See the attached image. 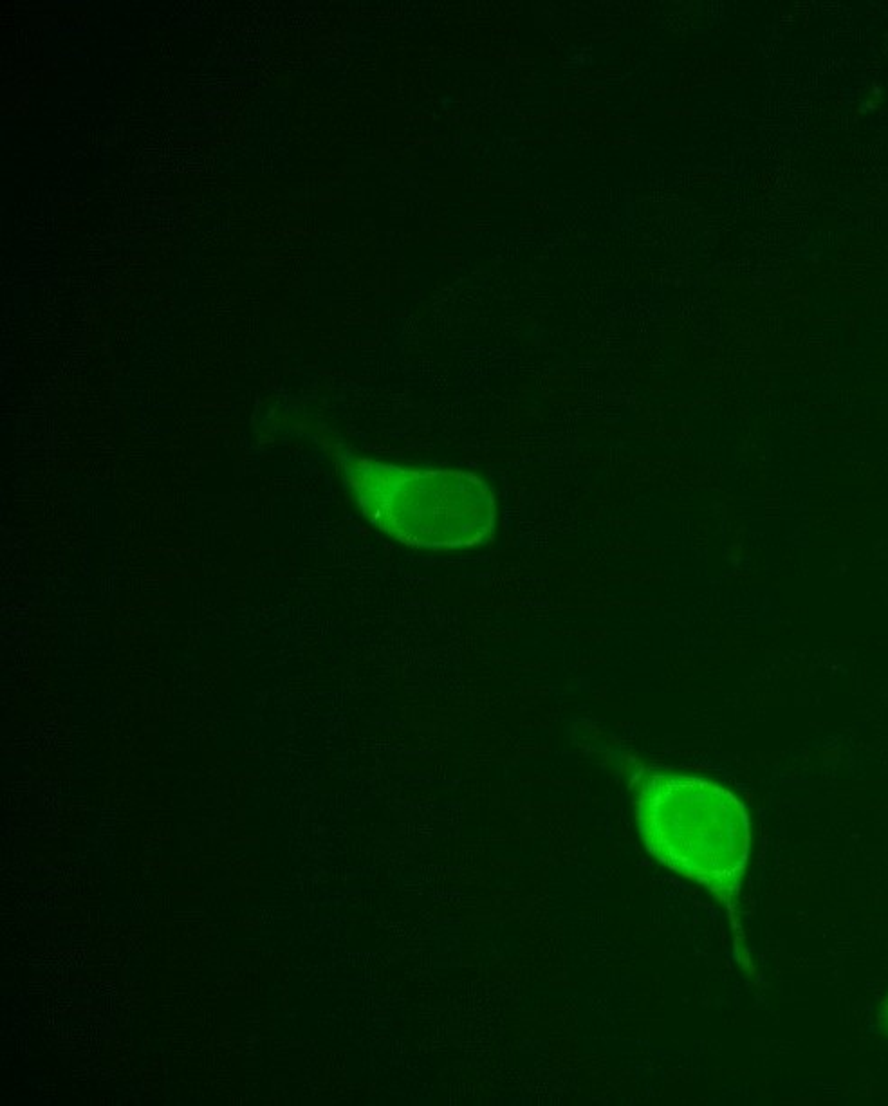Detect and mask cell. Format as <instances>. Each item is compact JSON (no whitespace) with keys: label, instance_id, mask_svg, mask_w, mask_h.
Returning <instances> with one entry per match:
<instances>
[{"label":"cell","instance_id":"3","mask_svg":"<svg viewBox=\"0 0 888 1106\" xmlns=\"http://www.w3.org/2000/svg\"><path fill=\"white\" fill-rule=\"evenodd\" d=\"M58 1000L71 1009H109L114 1004L112 986L67 984L58 987Z\"/></svg>","mask_w":888,"mask_h":1106},{"label":"cell","instance_id":"8","mask_svg":"<svg viewBox=\"0 0 888 1106\" xmlns=\"http://www.w3.org/2000/svg\"><path fill=\"white\" fill-rule=\"evenodd\" d=\"M879 1027L888 1036V996L885 1004L881 1007V1013H879Z\"/></svg>","mask_w":888,"mask_h":1106},{"label":"cell","instance_id":"1","mask_svg":"<svg viewBox=\"0 0 888 1106\" xmlns=\"http://www.w3.org/2000/svg\"><path fill=\"white\" fill-rule=\"evenodd\" d=\"M636 821L648 854L706 888L735 917L750 861V816L735 794L699 776L641 773Z\"/></svg>","mask_w":888,"mask_h":1106},{"label":"cell","instance_id":"7","mask_svg":"<svg viewBox=\"0 0 888 1106\" xmlns=\"http://www.w3.org/2000/svg\"><path fill=\"white\" fill-rule=\"evenodd\" d=\"M24 1081L31 1090H42L44 1083H46V1076L42 1074V1070H28L24 1074Z\"/></svg>","mask_w":888,"mask_h":1106},{"label":"cell","instance_id":"6","mask_svg":"<svg viewBox=\"0 0 888 1106\" xmlns=\"http://www.w3.org/2000/svg\"><path fill=\"white\" fill-rule=\"evenodd\" d=\"M143 977H145V955L141 951H134L125 960L123 982L127 986L134 987L143 982Z\"/></svg>","mask_w":888,"mask_h":1106},{"label":"cell","instance_id":"4","mask_svg":"<svg viewBox=\"0 0 888 1106\" xmlns=\"http://www.w3.org/2000/svg\"><path fill=\"white\" fill-rule=\"evenodd\" d=\"M89 942V930L82 924H62L55 922V930L51 937V950L78 951L87 946Z\"/></svg>","mask_w":888,"mask_h":1106},{"label":"cell","instance_id":"2","mask_svg":"<svg viewBox=\"0 0 888 1106\" xmlns=\"http://www.w3.org/2000/svg\"><path fill=\"white\" fill-rule=\"evenodd\" d=\"M343 475L370 524L401 544L457 549L482 544L493 533L495 498L473 473L343 455Z\"/></svg>","mask_w":888,"mask_h":1106},{"label":"cell","instance_id":"5","mask_svg":"<svg viewBox=\"0 0 888 1106\" xmlns=\"http://www.w3.org/2000/svg\"><path fill=\"white\" fill-rule=\"evenodd\" d=\"M22 908L28 912L31 921H56L60 915V908L51 897H33Z\"/></svg>","mask_w":888,"mask_h":1106}]
</instances>
